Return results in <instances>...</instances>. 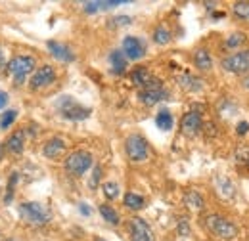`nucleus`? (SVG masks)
<instances>
[{
	"label": "nucleus",
	"instance_id": "obj_1",
	"mask_svg": "<svg viewBox=\"0 0 249 241\" xmlns=\"http://www.w3.org/2000/svg\"><path fill=\"white\" fill-rule=\"evenodd\" d=\"M19 216L31 224V226H44L52 220V212L46 205L42 203H36V201H27V203H21L19 207Z\"/></svg>",
	"mask_w": 249,
	"mask_h": 241
},
{
	"label": "nucleus",
	"instance_id": "obj_3",
	"mask_svg": "<svg viewBox=\"0 0 249 241\" xmlns=\"http://www.w3.org/2000/svg\"><path fill=\"white\" fill-rule=\"evenodd\" d=\"M35 65H36V61L31 56H16V58L10 60L8 71L14 77V85L16 86H21L25 83V79L35 71Z\"/></svg>",
	"mask_w": 249,
	"mask_h": 241
},
{
	"label": "nucleus",
	"instance_id": "obj_41",
	"mask_svg": "<svg viewBox=\"0 0 249 241\" xmlns=\"http://www.w3.org/2000/svg\"><path fill=\"white\" fill-rule=\"evenodd\" d=\"M8 241H16V240H8Z\"/></svg>",
	"mask_w": 249,
	"mask_h": 241
},
{
	"label": "nucleus",
	"instance_id": "obj_13",
	"mask_svg": "<svg viewBox=\"0 0 249 241\" xmlns=\"http://www.w3.org/2000/svg\"><path fill=\"white\" fill-rule=\"evenodd\" d=\"M48 50L52 52V56L60 61H75V54L71 52V48L67 44L56 42V40H48Z\"/></svg>",
	"mask_w": 249,
	"mask_h": 241
},
{
	"label": "nucleus",
	"instance_id": "obj_22",
	"mask_svg": "<svg viewBox=\"0 0 249 241\" xmlns=\"http://www.w3.org/2000/svg\"><path fill=\"white\" fill-rule=\"evenodd\" d=\"M232 14L238 21H244V23H249V2L244 0V2H236L232 6Z\"/></svg>",
	"mask_w": 249,
	"mask_h": 241
},
{
	"label": "nucleus",
	"instance_id": "obj_40",
	"mask_svg": "<svg viewBox=\"0 0 249 241\" xmlns=\"http://www.w3.org/2000/svg\"><path fill=\"white\" fill-rule=\"evenodd\" d=\"M0 157H2V148H0Z\"/></svg>",
	"mask_w": 249,
	"mask_h": 241
},
{
	"label": "nucleus",
	"instance_id": "obj_19",
	"mask_svg": "<svg viewBox=\"0 0 249 241\" xmlns=\"http://www.w3.org/2000/svg\"><path fill=\"white\" fill-rule=\"evenodd\" d=\"M184 205H186L190 211H203V207H205V201H203V197H201V193H197V191H186V195H184Z\"/></svg>",
	"mask_w": 249,
	"mask_h": 241
},
{
	"label": "nucleus",
	"instance_id": "obj_21",
	"mask_svg": "<svg viewBox=\"0 0 249 241\" xmlns=\"http://www.w3.org/2000/svg\"><path fill=\"white\" fill-rule=\"evenodd\" d=\"M246 42H248L246 33L236 31V33H232V34H230V36L224 40V48H226V50H236V48H242Z\"/></svg>",
	"mask_w": 249,
	"mask_h": 241
},
{
	"label": "nucleus",
	"instance_id": "obj_27",
	"mask_svg": "<svg viewBox=\"0 0 249 241\" xmlns=\"http://www.w3.org/2000/svg\"><path fill=\"white\" fill-rule=\"evenodd\" d=\"M236 163L240 167H248L249 169V144H240L236 148Z\"/></svg>",
	"mask_w": 249,
	"mask_h": 241
},
{
	"label": "nucleus",
	"instance_id": "obj_37",
	"mask_svg": "<svg viewBox=\"0 0 249 241\" xmlns=\"http://www.w3.org/2000/svg\"><path fill=\"white\" fill-rule=\"evenodd\" d=\"M81 212H83V214H90V207H89V205H83V203H81Z\"/></svg>",
	"mask_w": 249,
	"mask_h": 241
},
{
	"label": "nucleus",
	"instance_id": "obj_32",
	"mask_svg": "<svg viewBox=\"0 0 249 241\" xmlns=\"http://www.w3.org/2000/svg\"><path fill=\"white\" fill-rule=\"evenodd\" d=\"M16 182H18V174L14 172V174L10 176V182H8V195H6V203H10V201H12V197H14V188H16Z\"/></svg>",
	"mask_w": 249,
	"mask_h": 241
},
{
	"label": "nucleus",
	"instance_id": "obj_15",
	"mask_svg": "<svg viewBox=\"0 0 249 241\" xmlns=\"http://www.w3.org/2000/svg\"><path fill=\"white\" fill-rule=\"evenodd\" d=\"M194 63L199 71H211L213 67V58H211V52L205 50V48H197L194 52Z\"/></svg>",
	"mask_w": 249,
	"mask_h": 241
},
{
	"label": "nucleus",
	"instance_id": "obj_4",
	"mask_svg": "<svg viewBox=\"0 0 249 241\" xmlns=\"http://www.w3.org/2000/svg\"><path fill=\"white\" fill-rule=\"evenodd\" d=\"M56 107H58V111L62 113L63 119H69V120H83L90 115V107L81 105V103H79L75 98H71V96H62V98L58 100Z\"/></svg>",
	"mask_w": 249,
	"mask_h": 241
},
{
	"label": "nucleus",
	"instance_id": "obj_6",
	"mask_svg": "<svg viewBox=\"0 0 249 241\" xmlns=\"http://www.w3.org/2000/svg\"><path fill=\"white\" fill-rule=\"evenodd\" d=\"M124 151H126V157L132 163H140V161H146L150 157V146H148L146 138L140 136V134H130L126 138Z\"/></svg>",
	"mask_w": 249,
	"mask_h": 241
},
{
	"label": "nucleus",
	"instance_id": "obj_33",
	"mask_svg": "<svg viewBox=\"0 0 249 241\" xmlns=\"http://www.w3.org/2000/svg\"><path fill=\"white\" fill-rule=\"evenodd\" d=\"M236 132H238V136H246L249 132V122L248 120H242V122H238V126H236Z\"/></svg>",
	"mask_w": 249,
	"mask_h": 241
},
{
	"label": "nucleus",
	"instance_id": "obj_5",
	"mask_svg": "<svg viewBox=\"0 0 249 241\" xmlns=\"http://www.w3.org/2000/svg\"><path fill=\"white\" fill-rule=\"evenodd\" d=\"M92 155L89 151L85 150H79V151H73L67 159H65V171L73 176H83L90 167H92Z\"/></svg>",
	"mask_w": 249,
	"mask_h": 241
},
{
	"label": "nucleus",
	"instance_id": "obj_11",
	"mask_svg": "<svg viewBox=\"0 0 249 241\" xmlns=\"http://www.w3.org/2000/svg\"><path fill=\"white\" fill-rule=\"evenodd\" d=\"M123 54L126 60H142L146 54V44L138 36H124L123 38Z\"/></svg>",
	"mask_w": 249,
	"mask_h": 241
},
{
	"label": "nucleus",
	"instance_id": "obj_34",
	"mask_svg": "<svg viewBox=\"0 0 249 241\" xmlns=\"http://www.w3.org/2000/svg\"><path fill=\"white\" fill-rule=\"evenodd\" d=\"M100 176H102V169H100V167H96V169H94L92 180H90V188H96V186H98V182H100Z\"/></svg>",
	"mask_w": 249,
	"mask_h": 241
},
{
	"label": "nucleus",
	"instance_id": "obj_8",
	"mask_svg": "<svg viewBox=\"0 0 249 241\" xmlns=\"http://www.w3.org/2000/svg\"><path fill=\"white\" fill-rule=\"evenodd\" d=\"M130 79H132V83H134L138 88H142V90L163 88V83H161L157 77H154L146 67H134L132 73H130Z\"/></svg>",
	"mask_w": 249,
	"mask_h": 241
},
{
	"label": "nucleus",
	"instance_id": "obj_31",
	"mask_svg": "<svg viewBox=\"0 0 249 241\" xmlns=\"http://www.w3.org/2000/svg\"><path fill=\"white\" fill-rule=\"evenodd\" d=\"M130 23H132V17H128V16H115L113 19H109L111 27H126Z\"/></svg>",
	"mask_w": 249,
	"mask_h": 241
},
{
	"label": "nucleus",
	"instance_id": "obj_10",
	"mask_svg": "<svg viewBox=\"0 0 249 241\" xmlns=\"http://www.w3.org/2000/svg\"><path fill=\"white\" fill-rule=\"evenodd\" d=\"M56 81V71L52 65H42L40 69H36L31 77V88L33 90H38V88H44V86H50L52 83Z\"/></svg>",
	"mask_w": 249,
	"mask_h": 241
},
{
	"label": "nucleus",
	"instance_id": "obj_9",
	"mask_svg": "<svg viewBox=\"0 0 249 241\" xmlns=\"http://www.w3.org/2000/svg\"><path fill=\"white\" fill-rule=\"evenodd\" d=\"M203 128V119H201V113L199 111H188L186 115L182 117V122H180V130L182 134L188 136V138H194L201 132Z\"/></svg>",
	"mask_w": 249,
	"mask_h": 241
},
{
	"label": "nucleus",
	"instance_id": "obj_14",
	"mask_svg": "<svg viewBox=\"0 0 249 241\" xmlns=\"http://www.w3.org/2000/svg\"><path fill=\"white\" fill-rule=\"evenodd\" d=\"M169 98V92L165 88H154V90H140L138 94V100L144 103V105H156L157 102H163Z\"/></svg>",
	"mask_w": 249,
	"mask_h": 241
},
{
	"label": "nucleus",
	"instance_id": "obj_17",
	"mask_svg": "<svg viewBox=\"0 0 249 241\" xmlns=\"http://www.w3.org/2000/svg\"><path fill=\"white\" fill-rule=\"evenodd\" d=\"M124 4V0H106V2H85L83 8L87 14H96V12H102V10H109V8H117Z\"/></svg>",
	"mask_w": 249,
	"mask_h": 241
},
{
	"label": "nucleus",
	"instance_id": "obj_12",
	"mask_svg": "<svg viewBox=\"0 0 249 241\" xmlns=\"http://www.w3.org/2000/svg\"><path fill=\"white\" fill-rule=\"evenodd\" d=\"M130 241H154V232L142 218L130 220Z\"/></svg>",
	"mask_w": 249,
	"mask_h": 241
},
{
	"label": "nucleus",
	"instance_id": "obj_25",
	"mask_svg": "<svg viewBox=\"0 0 249 241\" xmlns=\"http://www.w3.org/2000/svg\"><path fill=\"white\" fill-rule=\"evenodd\" d=\"M100 214L104 216L106 222H109V224H113V226H117V224L121 222L119 212L115 211L113 207H109V205H100Z\"/></svg>",
	"mask_w": 249,
	"mask_h": 241
},
{
	"label": "nucleus",
	"instance_id": "obj_23",
	"mask_svg": "<svg viewBox=\"0 0 249 241\" xmlns=\"http://www.w3.org/2000/svg\"><path fill=\"white\" fill-rule=\"evenodd\" d=\"M124 205L130 209V211H140L142 207H144V197L142 195H138V193H132V191H128V193H124Z\"/></svg>",
	"mask_w": 249,
	"mask_h": 241
},
{
	"label": "nucleus",
	"instance_id": "obj_2",
	"mask_svg": "<svg viewBox=\"0 0 249 241\" xmlns=\"http://www.w3.org/2000/svg\"><path fill=\"white\" fill-rule=\"evenodd\" d=\"M205 228L218 240H234L238 236V228L236 224H232L230 220H226L220 214H207L203 220Z\"/></svg>",
	"mask_w": 249,
	"mask_h": 241
},
{
	"label": "nucleus",
	"instance_id": "obj_38",
	"mask_svg": "<svg viewBox=\"0 0 249 241\" xmlns=\"http://www.w3.org/2000/svg\"><path fill=\"white\" fill-rule=\"evenodd\" d=\"M244 86H246V88H249V79H244Z\"/></svg>",
	"mask_w": 249,
	"mask_h": 241
},
{
	"label": "nucleus",
	"instance_id": "obj_18",
	"mask_svg": "<svg viewBox=\"0 0 249 241\" xmlns=\"http://www.w3.org/2000/svg\"><path fill=\"white\" fill-rule=\"evenodd\" d=\"M126 58H124V54L121 50H113L111 54H109V63H111V71L115 73V75H123L124 71H126Z\"/></svg>",
	"mask_w": 249,
	"mask_h": 241
},
{
	"label": "nucleus",
	"instance_id": "obj_24",
	"mask_svg": "<svg viewBox=\"0 0 249 241\" xmlns=\"http://www.w3.org/2000/svg\"><path fill=\"white\" fill-rule=\"evenodd\" d=\"M173 115H171V111L169 109H161L159 113H157V117H156V124L161 128V130H171L173 128Z\"/></svg>",
	"mask_w": 249,
	"mask_h": 241
},
{
	"label": "nucleus",
	"instance_id": "obj_39",
	"mask_svg": "<svg viewBox=\"0 0 249 241\" xmlns=\"http://www.w3.org/2000/svg\"><path fill=\"white\" fill-rule=\"evenodd\" d=\"M2 61L4 60H2V48H0V65H2Z\"/></svg>",
	"mask_w": 249,
	"mask_h": 241
},
{
	"label": "nucleus",
	"instance_id": "obj_16",
	"mask_svg": "<svg viewBox=\"0 0 249 241\" xmlns=\"http://www.w3.org/2000/svg\"><path fill=\"white\" fill-rule=\"evenodd\" d=\"M63 151H65V142H63L62 138H52V140H48V142L44 144V148H42V153H44L48 159H58Z\"/></svg>",
	"mask_w": 249,
	"mask_h": 241
},
{
	"label": "nucleus",
	"instance_id": "obj_7",
	"mask_svg": "<svg viewBox=\"0 0 249 241\" xmlns=\"http://www.w3.org/2000/svg\"><path fill=\"white\" fill-rule=\"evenodd\" d=\"M220 69L234 73V75H246L249 73V48L248 50H238L226 58L220 60Z\"/></svg>",
	"mask_w": 249,
	"mask_h": 241
},
{
	"label": "nucleus",
	"instance_id": "obj_35",
	"mask_svg": "<svg viewBox=\"0 0 249 241\" xmlns=\"http://www.w3.org/2000/svg\"><path fill=\"white\" fill-rule=\"evenodd\" d=\"M178 234H180V236H188V234H190V228H188V222H186V220H184V218H182V220L178 222Z\"/></svg>",
	"mask_w": 249,
	"mask_h": 241
},
{
	"label": "nucleus",
	"instance_id": "obj_29",
	"mask_svg": "<svg viewBox=\"0 0 249 241\" xmlns=\"http://www.w3.org/2000/svg\"><path fill=\"white\" fill-rule=\"evenodd\" d=\"M102 189H104L107 199H117L119 197V184H115V182H106L102 186Z\"/></svg>",
	"mask_w": 249,
	"mask_h": 241
},
{
	"label": "nucleus",
	"instance_id": "obj_26",
	"mask_svg": "<svg viewBox=\"0 0 249 241\" xmlns=\"http://www.w3.org/2000/svg\"><path fill=\"white\" fill-rule=\"evenodd\" d=\"M178 83H180V86H184L186 90H192V92L201 90V81H199V79H196V77H194V75H190V73L182 75V77L178 79Z\"/></svg>",
	"mask_w": 249,
	"mask_h": 241
},
{
	"label": "nucleus",
	"instance_id": "obj_28",
	"mask_svg": "<svg viewBox=\"0 0 249 241\" xmlns=\"http://www.w3.org/2000/svg\"><path fill=\"white\" fill-rule=\"evenodd\" d=\"M154 42L156 44H169L171 42V31L167 29L165 25H159L154 31Z\"/></svg>",
	"mask_w": 249,
	"mask_h": 241
},
{
	"label": "nucleus",
	"instance_id": "obj_36",
	"mask_svg": "<svg viewBox=\"0 0 249 241\" xmlns=\"http://www.w3.org/2000/svg\"><path fill=\"white\" fill-rule=\"evenodd\" d=\"M6 103H8V94L0 90V109H4V107H6Z\"/></svg>",
	"mask_w": 249,
	"mask_h": 241
},
{
	"label": "nucleus",
	"instance_id": "obj_20",
	"mask_svg": "<svg viewBox=\"0 0 249 241\" xmlns=\"http://www.w3.org/2000/svg\"><path fill=\"white\" fill-rule=\"evenodd\" d=\"M6 150L10 151V153H14V155H19V153L23 151V132H21V130L14 132V134L8 138Z\"/></svg>",
	"mask_w": 249,
	"mask_h": 241
},
{
	"label": "nucleus",
	"instance_id": "obj_30",
	"mask_svg": "<svg viewBox=\"0 0 249 241\" xmlns=\"http://www.w3.org/2000/svg\"><path fill=\"white\" fill-rule=\"evenodd\" d=\"M16 117H18V111H14V109L6 111V113L0 117V128H2V130H6V128L16 120Z\"/></svg>",
	"mask_w": 249,
	"mask_h": 241
}]
</instances>
